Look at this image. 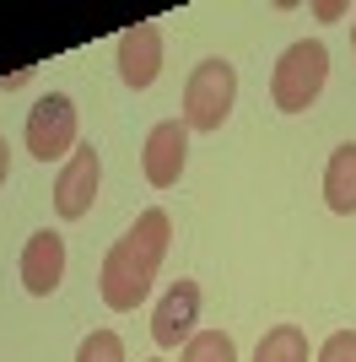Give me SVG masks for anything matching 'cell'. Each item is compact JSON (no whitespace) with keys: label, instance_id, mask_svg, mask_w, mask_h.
Masks as SVG:
<instances>
[{"label":"cell","instance_id":"8fae6325","mask_svg":"<svg viewBox=\"0 0 356 362\" xmlns=\"http://www.w3.org/2000/svg\"><path fill=\"white\" fill-rule=\"evenodd\" d=\"M254 362H308V335H302V325H275V330H265Z\"/></svg>","mask_w":356,"mask_h":362},{"label":"cell","instance_id":"2e32d148","mask_svg":"<svg viewBox=\"0 0 356 362\" xmlns=\"http://www.w3.org/2000/svg\"><path fill=\"white\" fill-rule=\"evenodd\" d=\"M351 49H356V16H351Z\"/></svg>","mask_w":356,"mask_h":362},{"label":"cell","instance_id":"6da1fadb","mask_svg":"<svg viewBox=\"0 0 356 362\" xmlns=\"http://www.w3.org/2000/svg\"><path fill=\"white\" fill-rule=\"evenodd\" d=\"M167 238H173V222H167L162 206L135 216V227L103 255V271H97V292L114 314H135L141 303L151 298V281L162 271V255H167Z\"/></svg>","mask_w":356,"mask_h":362},{"label":"cell","instance_id":"5bb4252c","mask_svg":"<svg viewBox=\"0 0 356 362\" xmlns=\"http://www.w3.org/2000/svg\"><path fill=\"white\" fill-rule=\"evenodd\" d=\"M319 362H356V330H335L319 346Z\"/></svg>","mask_w":356,"mask_h":362},{"label":"cell","instance_id":"30bf717a","mask_svg":"<svg viewBox=\"0 0 356 362\" xmlns=\"http://www.w3.org/2000/svg\"><path fill=\"white\" fill-rule=\"evenodd\" d=\"M324 200H329V211H340V216L356 211V141H345V146L329 157V168H324Z\"/></svg>","mask_w":356,"mask_h":362},{"label":"cell","instance_id":"3957f363","mask_svg":"<svg viewBox=\"0 0 356 362\" xmlns=\"http://www.w3.org/2000/svg\"><path fill=\"white\" fill-rule=\"evenodd\" d=\"M237 103V71L227 60H200L184 81V130L216 136Z\"/></svg>","mask_w":356,"mask_h":362},{"label":"cell","instance_id":"52a82bcc","mask_svg":"<svg viewBox=\"0 0 356 362\" xmlns=\"http://www.w3.org/2000/svg\"><path fill=\"white\" fill-rule=\"evenodd\" d=\"M162 71V28L157 22H135L119 33V81L135 92H146Z\"/></svg>","mask_w":356,"mask_h":362},{"label":"cell","instance_id":"8992f818","mask_svg":"<svg viewBox=\"0 0 356 362\" xmlns=\"http://www.w3.org/2000/svg\"><path fill=\"white\" fill-rule=\"evenodd\" d=\"M184 163H189V130H184V119H162V124H151L146 151H141L146 184H151V189H173V184L184 179Z\"/></svg>","mask_w":356,"mask_h":362},{"label":"cell","instance_id":"5b68a950","mask_svg":"<svg viewBox=\"0 0 356 362\" xmlns=\"http://www.w3.org/2000/svg\"><path fill=\"white\" fill-rule=\"evenodd\" d=\"M97 184H103V157H97V146H76L71 157H65V168H59L54 179V211L65 216V222H81V216L92 211V200H97Z\"/></svg>","mask_w":356,"mask_h":362},{"label":"cell","instance_id":"277c9868","mask_svg":"<svg viewBox=\"0 0 356 362\" xmlns=\"http://www.w3.org/2000/svg\"><path fill=\"white\" fill-rule=\"evenodd\" d=\"M28 151L38 163H59L76 151V103L65 92H49L28 108Z\"/></svg>","mask_w":356,"mask_h":362},{"label":"cell","instance_id":"e0dca14e","mask_svg":"<svg viewBox=\"0 0 356 362\" xmlns=\"http://www.w3.org/2000/svg\"><path fill=\"white\" fill-rule=\"evenodd\" d=\"M151 362H162V357H151Z\"/></svg>","mask_w":356,"mask_h":362},{"label":"cell","instance_id":"ba28073f","mask_svg":"<svg viewBox=\"0 0 356 362\" xmlns=\"http://www.w3.org/2000/svg\"><path fill=\"white\" fill-rule=\"evenodd\" d=\"M194 319H200V287H194L189 276H178L167 298L157 303V314H151V341L162 351H173L178 341H189L194 335Z\"/></svg>","mask_w":356,"mask_h":362},{"label":"cell","instance_id":"4fadbf2b","mask_svg":"<svg viewBox=\"0 0 356 362\" xmlns=\"http://www.w3.org/2000/svg\"><path fill=\"white\" fill-rule=\"evenodd\" d=\"M76 362H124V341L114 330H92L81 346H76Z\"/></svg>","mask_w":356,"mask_h":362},{"label":"cell","instance_id":"7a4b0ae2","mask_svg":"<svg viewBox=\"0 0 356 362\" xmlns=\"http://www.w3.org/2000/svg\"><path fill=\"white\" fill-rule=\"evenodd\" d=\"M324 81H329V49L319 44V38H302V44H292L281 60H275V71H270V103L281 108V114H308V108L319 103Z\"/></svg>","mask_w":356,"mask_h":362},{"label":"cell","instance_id":"7c38bea8","mask_svg":"<svg viewBox=\"0 0 356 362\" xmlns=\"http://www.w3.org/2000/svg\"><path fill=\"white\" fill-rule=\"evenodd\" d=\"M178 362H237V346L227 330H194L184 341V357Z\"/></svg>","mask_w":356,"mask_h":362},{"label":"cell","instance_id":"9c48e42d","mask_svg":"<svg viewBox=\"0 0 356 362\" xmlns=\"http://www.w3.org/2000/svg\"><path fill=\"white\" fill-rule=\"evenodd\" d=\"M65 281V238L59 233H32L28 249H22V287L32 298H49V292Z\"/></svg>","mask_w":356,"mask_h":362},{"label":"cell","instance_id":"9a60e30c","mask_svg":"<svg viewBox=\"0 0 356 362\" xmlns=\"http://www.w3.org/2000/svg\"><path fill=\"white\" fill-rule=\"evenodd\" d=\"M11 179V146H6V136H0V184Z\"/></svg>","mask_w":356,"mask_h":362}]
</instances>
